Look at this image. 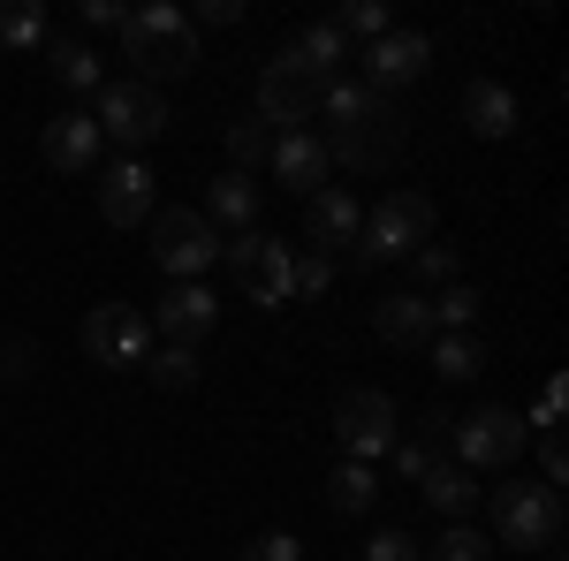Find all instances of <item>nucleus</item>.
Masks as SVG:
<instances>
[{
  "mask_svg": "<svg viewBox=\"0 0 569 561\" xmlns=\"http://www.w3.org/2000/svg\"><path fill=\"white\" fill-rule=\"evenodd\" d=\"M319 114H327V122H335V137H342V130H365V122H388L395 99H380V91L357 84V77H335V84L319 91Z\"/></svg>",
  "mask_w": 569,
  "mask_h": 561,
  "instance_id": "21",
  "label": "nucleus"
},
{
  "mask_svg": "<svg viewBox=\"0 0 569 561\" xmlns=\"http://www.w3.org/2000/svg\"><path fill=\"white\" fill-rule=\"evenodd\" d=\"M327 281H335V259H319V251H297V297H327Z\"/></svg>",
  "mask_w": 569,
  "mask_h": 561,
  "instance_id": "38",
  "label": "nucleus"
},
{
  "mask_svg": "<svg viewBox=\"0 0 569 561\" xmlns=\"http://www.w3.org/2000/svg\"><path fill=\"white\" fill-rule=\"evenodd\" d=\"M562 493L555 485H493V547H517V554H555V539H562Z\"/></svg>",
  "mask_w": 569,
  "mask_h": 561,
  "instance_id": "2",
  "label": "nucleus"
},
{
  "mask_svg": "<svg viewBox=\"0 0 569 561\" xmlns=\"http://www.w3.org/2000/svg\"><path fill=\"white\" fill-rule=\"evenodd\" d=\"M99 122H91V107H61L53 122H39V160L53 174H91L99 168Z\"/></svg>",
  "mask_w": 569,
  "mask_h": 561,
  "instance_id": "14",
  "label": "nucleus"
},
{
  "mask_svg": "<svg viewBox=\"0 0 569 561\" xmlns=\"http://www.w3.org/2000/svg\"><path fill=\"white\" fill-rule=\"evenodd\" d=\"M220 266L243 281V297L266 303V311H281V303H297V251L281 243V236H259V228H243V236H220Z\"/></svg>",
  "mask_w": 569,
  "mask_h": 561,
  "instance_id": "4",
  "label": "nucleus"
},
{
  "mask_svg": "<svg viewBox=\"0 0 569 561\" xmlns=\"http://www.w3.org/2000/svg\"><path fill=\"white\" fill-rule=\"evenodd\" d=\"M77 342L99 372H137V364H152L160 334H152V311H137V303H91Z\"/></svg>",
  "mask_w": 569,
  "mask_h": 561,
  "instance_id": "5",
  "label": "nucleus"
},
{
  "mask_svg": "<svg viewBox=\"0 0 569 561\" xmlns=\"http://www.w3.org/2000/svg\"><path fill=\"white\" fill-rule=\"evenodd\" d=\"M152 198H160V182H152L144 160L99 168V220H107V228H144V220H152Z\"/></svg>",
  "mask_w": 569,
  "mask_h": 561,
  "instance_id": "15",
  "label": "nucleus"
},
{
  "mask_svg": "<svg viewBox=\"0 0 569 561\" xmlns=\"http://www.w3.org/2000/svg\"><path fill=\"white\" fill-rule=\"evenodd\" d=\"M259 206H266V190H259V174H213V190H206V228H228V236H243V228H259Z\"/></svg>",
  "mask_w": 569,
  "mask_h": 561,
  "instance_id": "19",
  "label": "nucleus"
},
{
  "mask_svg": "<svg viewBox=\"0 0 569 561\" xmlns=\"http://www.w3.org/2000/svg\"><path fill=\"white\" fill-rule=\"evenodd\" d=\"M266 152H273V130H266L259 114L228 122V174H251V168H266Z\"/></svg>",
  "mask_w": 569,
  "mask_h": 561,
  "instance_id": "27",
  "label": "nucleus"
},
{
  "mask_svg": "<svg viewBox=\"0 0 569 561\" xmlns=\"http://www.w3.org/2000/svg\"><path fill=\"white\" fill-rule=\"evenodd\" d=\"M335 440H342V463H380L395 440V402L380 388H350L335 402Z\"/></svg>",
  "mask_w": 569,
  "mask_h": 561,
  "instance_id": "10",
  "label": "nucleus"
},
{
  "mask_svg": "<svg viewBox=\"0 0 569 561\" xmlns=\"http://www.w3.org/2000/svg\"><path fill=\"white\" fill-rule=\"evenodd\" d=\"M0 372L23 380V372H31V342H0Z\"/></svg>",
  "mask_w": 569,
  "mask_h": 561,
  "instance_id": "41",
  "label": "nucleus"
},
{
  "mask_svg": "<svg viewBox=\"0 0 569 561\" xmlns=\"http://www.w3.org/2000/svg\"><path fill=\"white\" fill-rule=\"evenodd\" d=\"M289 53L305 61L319 84H335V77H342V61H350V46H342V31H335V23H311V31H305L297 46H289Z\"/></svg>",
  "mask_w": 569,
  "mask_h": 561,
  "instance_id": "23",
  "label": "nucleus"
},
{
  "mask_svg": "<svg viewBox=\"0 0 569 561\" xmlns=\"http://www.w3.org/2000/svg\"><path fill=\"white\" fill-rule=\"evenodd\" d=\"M402 114H388V122H365V130H342V137H327V152H335V168H350V174H380L402 160Z\"/></svg>",
  "mask_w": 569,
  "mask_h": 561,
  "instance_id": "18",
  "label": "nucleus"
},
{
  "mask_svg": "<svg viewBox=\"0 0 569 561\" xmlns=\"http://www.w3.org/2000/svg\"><path fill=\"white\" fill-rule=\"evenodd\" d=\"M456 114H463V130L486 137V144L525 130V99H517L509 84H493V77H471V84H463V99H456Z\"/></svg>",
  "mask_w": 569,
  "mask_h": 561,
  "instance_id": "17",
  "label": "nucleus"
},
{
  "mask_svg": "<svg viewBox=\"0 0 569 561\" xmlns=\"http://www.w3.org/2000/svg\"><path fill=\"white\" fill-rule=\"evenodd\" d=\"M198 23H206V31H228V23H243V0H198V8H190V31H198Z\"/></svg>",
  "mask_w": 569,
  "mask_h": 561,
  "instance_id": "39",
  "label": "nucleus"
},
{
  "mask_svg": "<svg viewBox=\"0 0 569 561\" xmlns=\"http://www.w3.org/2000/svg\"><path fill=\"white\" fill-rule=\"evenodd\" d=\"M319 91H327V84H319L305 61L281 46V53L259 69V122H266V130H305L311 114H319Z\"/></svg>",
  "mask_w": 569,
  "mask_h": 561,
  "instance_id": "9",
  "label": "nucleus"
},
{
  "mask_svg": "<svg viewBox=\"0 0 569 561\" xmlns=\"http://www.w3.org/2000/svg\"><path fill=\"white\" fill-rule=\"evenodd\" d=\"M426 69H433V39H426V31H388V39L365 46V77H357V84H372L380 99H395L402 84H418Z\"/></svg>",
  "mask_w": 569,
  "mask_h": 561,
  "instance_id": "11",
  "label": "nucleus"
},
{
  "mask_svg": "<svg viewBox=\"0 0 569 561\" xmlns=\"http://www.w3.org/2000/svg\"><path fill=\"white\" fill-rule=\"evenodd\" d=\"M525 440H531V425H525V410H509V402H486V410L448 425V448H456L463 471H509L525 455Z\"/></svg>",
  "mask_w": 569,
  "mask_h": 561,
  "instance_id": "6",
  "label": "nucleus"
},
{
  "mask_svg": "<svg viewBox=\"0 0 569 561\" xmlns=\"http://www.w3.org/2000/svg\"><path fill=\"white\" fill-rule=\"evenodd\" d=\"M365 561H426V547H418L410 531H372V539H365Z\"/></svg>",
  "mask_w": 569,
  "mask_h": 561,
  "instance_id": "34",
  "label": "nucleus"
},
{
  "mask_svg": "<svg viewBox=\"0 0 569 561\" xmlns=\"http://www.w3.org/2000/svg\"><path fill=\"white\" fill-rule=\"evenodd\" d=\"M433 372H440V380H479L486 349L471 342V334H433Z\"/></svg>",
  "mask_w": 569,
  "mask_h": 561,
  "instance_id": "29",
  "label": "nucleus"
},
{
  "mask_svg": "<svg viewBox=\"0 0 569 561\" xmlns=\"http://www.w3.org/2000/svg\"><path fill=\"white\" fill-rule=\"evenodd\" d=\"M0 46L8 53L46 46V0H0Z\"/></svg>",
  "mask_w": 569,
  "mask_h": 561,
  "instance_id": "25",
  "label": "nucleus"
},
{
  "mask_svg": "<svg viewBox=\"0 0 569 561\" xmlns=\"http://www.w3.org/2000/svg\"><path fill=\"white\" fill-rule=\"evenodd\" d=\"M327 23H335V31H342V46L350 39H388L395 23H388V8H380V0H342V8H335V16H327Z\"/></svg>",
  "mask_w": 569,
  "mask_h": 561,
  "instance_id": "30",
  "label": "nucleus"
},
{
  "mask_svg": "<svg viewBox=\"0 0 569 561\" xmlns=\"http://www.w3.org/2000/svg\"><path fill=\"white\" fill-rule=\"evenodd\" d=\"M426 561H493V539L471 531V523H448L433 547H426Z\"/></svg>",
  "mask_w": 569,
  "mask_h": 561,
  "instance_id": "32",
  "label": "nucleus"
},
{
  "mask_svg": "<svg viewBox=\"0 0 569 561\" xmlns=\"http://www.w3.org/2000/svg\"><path fill=\"white\" fill-rule=\"evenodd\" d=\"M91 122H99V137L107 144H122V160H137L152 137L168 130V99L152 84H99V107H91Z\"/></svg>",
  "mask_w": 569,
  "mask_h": 561,
  "instance_id": "7",
  "label": "nucleus"
},
{
  "mask_svg": "<svg viewBox=\"0 0 569 561\" xmlns=\"http://www.w3.org/2000/svg\"><path fill=\"white\" fill-rule=\"evenodd\" d=\"M266 168H273V182H281V190L311 198V190H327V182H335V152H327V137H319V130H273Z\"/></svg>",
  "mask_w": 569,
  "mask_h": 561,
  "instance_id": "12",
  "label": "nucleus"
},
{
  "mask_svg": "<svg viewBox=\"0 0 569 561\" xmlns=\"http://www.w3.org/2000/svg\"><path fill=\"white\" fill-rule=\"evenodd\" d=\"M46 69H53V84H61V91H99V53L77 46V39L46 46Z\"/></svg>",
  "mask_w": 569,
  "mask_h": 561,
  "instance_id": "26",
  "label": "nucleus"
},
{
  "mask_svg": "<svg viewBox=\"0 0 569 561\" xmlns=\"http://www.w3.org/2000/svg\"><path fill=\"white\" fill-rule=\"evenodd\" d=\"M372 334L388 349H426L433 342V303L410 297V289H402V297H380L372 303Z\"/></svg>",
  "mask_w": 569,
  "mask_h": 561,
  "instance_id": "20",
  "label": "nucleus"
},
{
  "mask_svg": "<svg viewBox=\"0 0 569 561\" xmlns=\"http://www.w3.org/2000/svg\"><path fill=\"white\" fill-rule=\"evenodd\" d=\"M122 53L137 61V84H176L198 69V31H190V16L168 8V0H152V8H130L122 16Z\"/></svg>",
  "mask_w": 569,
  "mask_h": 561,
  "instance_id": "1",
  "label": "nucleus"
},
{
  "mask_svg": "<svg viewBox=\"0 0 569 561\" xmlns=\"http://www.w3.org/2000/svg\"><path fill=\"white\" fill-rule=\"evenodd\" d=\"M433 303V334H471V319H479V289L471 281H448L440 297H426Z\"/></svg>",
  "mask_w": 569,
  "mask_h": 561,
  "instance_id": "28",
  "label": "nucleus"
},
{
  "mask_svg": "<svg viewBox=\"0 0 569 561\" xmlns=\"http://www.w3.org/2000/svg\"><path fill=\"white\" fill-rule=\"evenodd\" d=\"M327 501H335V517H372V501H380V478H372V463H335Z\"/></svg>",
  "mask_w": 569,
  "mask_h": 561,
  "instance_id": "24",
  "label": "nucleus"
},
{
  "mask_svg": "<svg viewBox=\"0 0 569 561\" xmlns=\"http://www.w3.org/2000/svg\"><path fill=\"white\" fill-rule=\"evenodd\" d=\"M122 16H130V8H114V0H84V23H91V31H122Z\"/></svg>",
  "mask_w": 569,
  "mask_h": 561,
  "instance_id": "40",
  "label": "nucleus"
},
{
  "mask_svg": "<svg viewBox=\"0 0 569 561\" xmlns=\"http://www.w3.org/2000/svg\"><path fill=\"white\" fill-rule=\"evenodd\" d=\"M539 485H555V493H562L569 485V448H562V432H539Z\"/></svg>",
  "mask_w": 569,
  "mask_h": 561,
  "instance_id": "37",
  "label": "nucleus"
},
{
  "mask_svg": "<svg viewBox=\"0 0 569 561\" xmlns=\"http://www.w3.org/2000/svg\"><path fill=\"white\" fill-rule=\"evenodd\" d=\"M562 402H569V388H562V380H547V388H539V402H531V418H525V425H531V432H562Z\"/></svg>",
  "mask_w": 569,
  "mask_h": 561,
  "instance_id": "36",
  "label": "nucleus"
},
{
  "mask_svg": "<svg viewBox=\"0 0 569 561\" xmlns=\"http://www.w3.org/2000/svg\"><path fill=\"white\" fill-rule=\"evenodd\" d=\"M144 372H152V380H160L168 394H190V388H198V349H176V342H160V349H152V364H144Z\"/></svg>",
  "mask_w": 569,
  "mask_h": 561,
  "instance_id": "31",
  "label": "nucleus"
},
{
  "mask_svg": "<svg viewBox=\"0 0 569 561\" xmlns=\"http://www.w3.org/2000/svg\"><path fill=\"white\" fill-rule=\"evenodd\" d=\"M213 327H220V297L206 289V281H168V289H160V319H152V334H160V342L198 349Z\"/></svg>",
  "mask_w": 569,
  "mask_h": 561,
  "instance_id": "13",
  "label": "nucleus"
},
{
  "mask_svg": "<svg viewBox=\"0 0 569 561\" xmlns=\"http://www.w3.org/2000/svg\"><path fill=\"white\" fill-rule=\"evenodd\" d=\"M236 561H305V539H289V531H259Z\"/></svg>",
  "mask_w": 569,
  "mask_h": 561,
  "instance_id": "35",
  "label": "nucleus"
},
{
  "mask_svg": "<svg viewBox=\"0 0 569 561\" xmlns=\"http://www.w3.org/2000/svg\"><path fill=\"white\" fill-rule=\"evenodd\" d=\"M152 266L168 281H198L206 266H220V236L206 228L198 206H160V220H152Z\"/></svg>",
  "mask_w": 569,
  "mask_h": 561,
  "instance_id": "8",
  "label": "nucleus"
},
{
  "mask_svg": "<svg viewBox=\"0 0 569 561\" xmlns=\"http://www.w3.org/2000/svg\"><path fill=\"white\" fill-rule=\"evenodd\" d=\"M357 220H365V206L350 198V182H327V190L305 198V236L319 259H335L342 243H357Z\"/></svg>",
  "mask_w": 569,
  "mask_h": 561,
  "instance_id": "16",
  "label": "nucleus"
},
{
  "mask_svg": "<svg viewBox=\"0 0 569 561\" xmlns=\"http://www.w3.org/2000/svg\"><path fill=\"white\" fill-rule=\"evenodd\" d=\"M426 243H433V198H418V190H388L372 213L357 220V266L410 259Z\"/></svg>",
  "mask_w": 569,
  "mask_h": 561,
  "instance_id": "3",
  "label": "nucleus"
},
{
  "mask_svg": "<svg viewBox=\"0 0 569 561\" xmlns=\"http://www.w3.org/2000/svg\"><path fill=\"white\" fill-rule=\"evenodd\" d=\"M410 266H418V281H426V289H448V281H463V259H456V251H448V243H426V251H410Z\"/></svg>",
  "mask_w": 569,
  "mask_h": 561,
  "instance_id": "33",
  "label": "nucleus"
},
{
  "mask_svg": "<svg viewBox=\"0 0 569 561\" xmlns=\"http://www.w3.org/2000/svg\"><path fill=\"white\" fill-rule=\"evenodd\" d=\"M418 493H426L448 523H471V509H479V485H471V471H463V463H433V471L418 478Z\"/></svg>",
  "mask_w": 569,
  "mask_h": 561,
  "instance_id": "22",
  "label": "nucleus"
}]
</instances>
